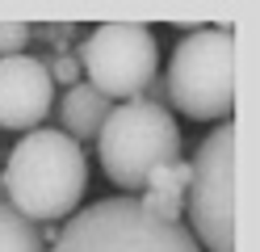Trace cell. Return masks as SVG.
Returning <instances> with one entry per match:
<instances>
[{
	"label": "cell",
	"instance_id": "obj_9",
	"mask_svg": "<svg viewBox=\"0 0 260 252\" xmlns=\"http://www.w3.org/2000/svg\"><path fill=\"white\" fill-rule=\"evenodd\" d=\"M185 189H189V160H168L147 177V185L139 193V206L155 218H164V223H181Z\"/></svg>",
	"mask_w": 260,
	"mask_h": 252
},
{
	"label": "cell",
	"instance_id": "obj_4",
	"mask_svg": "<svg viewBox=\"0 0 260 252\" xmlns=\"http://www.w3.org/2000/svg\"><path fill=\"white\" fill-rule=\"evenodd\" d=\"M164 97L185 118L226 122L235 109V30H189L168 59Z\"/></svg>",
	"mask_w": 260,
	"mask_h": 252
},
{
	"label": "cell",
	"instance_id": "obj_12",
	"mask_svg": "<svg viewBox=\"0 0 260 252\" xmlns=\"http://www.w3.org/2000/svg\"><path fill=\"white\" fill-rule=\"evenodd\" d=\"M46 72H51V84H63V89H72V84H80V59L68 55V50H59V55L46 63Z\"/></svg>",
	"mask_w": 260,
	"mask_h": 252
},
{
	"label": "cell",
	"instance_id": "obj_10",
	"mask_svg": "<svg viewBox=\"0 0 260 252\" xmlns=\"http://www.w3.org/2000/svg\"><path fill=\"white\" fill-rule=\"evenodd\" d=\"M0 252H46L42 231L5 202H0Z\"/></svg>",
	"mask_w": 260,
	"mask_h": 252
},
{
	"label": "cell",
	"instance_id": "obj_1",
	"mask_svg": "<svg viewBox=\"0 0 260 252\" xmlns=\"http://www.w3.org/2000/svg\"><path fill=\"white\" fill-rule=\"evenodd\" d=\"M5 206H13L29 223H55L68 218L88 189V156L76 139L63 130L38 126L17 139V147L5 156Z\"/></svg>",
	"mask_w": 260,
	"mask_h": 252
},
{
	"label": "cell",
	"instance_id": "obj_6",
	"mask_svg": "<svg viewBox=\"0 0 260 252\" xmlns=\"http://www.w3.org/2000/svg\"><path fill=\"white\" fill-rule=\"evenodd\" d=\"M80 72L105 101L122 105V101H139L155 84L159 72V42L151 25L139 21H109L96 25L84 46H80Z\"/></svg>",
	"mask_w": 260,
	"mask_h": 252
},
{
	"label": "cell",
	"instance_id": "obj_7",
	"mask_svg": "<svg viewBox=\"0 0 260 252\" xmlns=\"http://www.w3.org/2000/svg\"><path fill=\"white\" fill-rule=\"evenodd\" d=\"M55 84L46 63L34 55H5L0 59V130H38L51 114Z\"/></svg>",
	"mask_w": 260,
	"mask_h": 252
},
{
	"label": "cell",
	"instance_id": "obj_11",
	"mask_svg": "<svg viewBox=\"0 0 260 252\" xmlns=\"http://www.w3.org/2000/svg\"><path fill=\"white\" fill-rule=\"evenodd\" d=\"M29 38H34V30L25 21H0V59L5 55H25Z\"/></svg>",
	"mask_w": 260,
	"mask_h": 252
},
{
	"label": "cell",
	"instance_id": "obj_3",
	"mask_svg": "<svg viewBox=\"0 0 260 252\" xmlns=\"http://www.w3.org/2000/svg\"><path fill=\"white\" fill-rule=\"evenodd\" d=\"M51 252H202L185 223H164L139 206L135 193H118L76 210L59 227Z\"/></svg>",
	"mask_w": 260,
	"mask_h": 252
},
{
	"label": "cell",
	"instance_id": "obj_2",
	"mask_svg": "<svg viewBox=\"0 0 260 252\" xmlns=\"http://www.w3.org/2000/svg\"><path fill=\"white\" fill-rule=\"evenodd\" d=\"M96 160L118 189L135 193L159 164L181 160V126L159 101H122L96 130Z\"/></svg>",
	"mask_w": 260,
	"mask_h": 252
},
{
	"label": "cell",
	"instance_id": "obj_8",
	"mask_svg": "<svg viewBox=\"0 0 260 252\" xmlns=\"http://www.w3.org/2000/svg\"><path fill=\"white\" fill-rule=\"evenodd\" d=\"M109 109H113V101H105L88 80H80V84H72V89L63 93V101H59V126H63L68 139H76L80 147H84L88 139H96V130L105 126Z\"/></svg>",
	"mask_w": 260,
	"mask_h": 252
},
{
	"label": "cell",
	"instance_id": "obj_5",
	"mask_svg": "<svg viewBox=\"0 0 260 252\" xmlns=\"http://www.w3.org/2000/svg\"><path fill=\"white\" fill-rule=\"evenodd\" d=\"M189 235L206 252H235V126L218 122L189 160Z\"/></svg>",
	"mask_w": 260,
	"mask_h": 252
}]
</instances>
